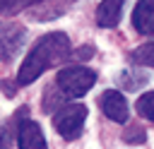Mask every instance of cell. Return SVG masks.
I'll use <instances>...</instances> for the list:
<instances>
[{
  "mask_svg": "<svg viewBox=\"0 0 154 149\" xmlns=\"http://www.w3.org/2000/svg\"><path fill=\"white\" fill-rule=\"evenodd\" d=\"M70 38L67 34L63 31H51L46 36H41L34 48L26 53L24 62L19 65V72H17V84L19 87H26L31 82H36L48 67L63 62L70 58Z\"/></svg>",
  "mask_w": 154,
  "mask_h": 149,
  "instance_id": "obj_1",
  "label": "cell"
},
{
  "mask_svg": "<svg viewBox=\"0 0 154 149\" xmlns=\"http://www.w3.org/2000/svg\"><path fill=\"white\" fill-rule=\"evenodd\" d=\"M96 82V72L89 70V67H82V65H72V67H65L55 74V79L51 82V87L46 89L43 94V108L46 111H53L55 106H65L63 101H70V99H79L84 96Z\"/></svg>",
  "mask_w": 154,
  "mask_h": 149,
  "instance_id": "obj_2",
  "label": "cell"
},
{
  "mask_svg": "<svg viewBox=\"0 0 154 149\" xmlns=\"http://www.w3.org/2000/svg\"><path fill=\"white\" fill-rule=\"evenodd\" d=\"M87 120V106L82 103H65L53 113V127L63 139H77L82 135Z\"/></svg>",
  "mask_w": 154,
  "mask_h": 149,
  "instance_id": "obj_3",
  "label": "cell"
},
{
  "mask_svg": "<svg viewBox=\"0 0 154 149\" xmlns=\"http://www.w3.org/2000/svg\"><path fill=\"white\" fill-rule=\"evenodd\" d=\"M99 106H101V111L106 113V118H111V120H116V123H125V120L130 118L128 101H125V96H123L120 91H116V89L103 91L101 99H99Z\"/></svg>",
  "mask_w": 154,
  "mask_h": 149,
  "instance_id": "obj_4",
  "label": "cell"
},
{
  "mask_svg": "<svg viewBox=\"0 0 154 149\" xmlns=\"http://www.w3.org/2000/svg\"><path fill=\"white\" fill-rule=\"evenodd\" d=\"M17 144H19V149H48L46 137H43L38 123H36V120H29V118L19 120V127H17Z\"/></svg>",
  "mask_w": 154,
  "mask_h": 149,
  "instance_id": "obj_5",
  "label": "cell"
},
{
  "mask_svg": "<svg viewBox=\"0 0 154 149\" xmlns=\"http://www.w3.org/2000/svg\"><path fill=\"white\" fill-rule=\"evenodd\" d=\"M132 26L144 36H154V2H137L132 10Z\"/></svg>",
  "mask_w": 154,
  "mask_h": 149,
  "instance_id": "obj_6",
  "label": "cell"
},
{
  "mask_svg": "<svg viewBox=\"0 0 154 149\" xmlns=\"http://www.w3.org/2000/svg\"><path fill=\"white\" fill-rule=\"evenodd\" d=\"M22 41H24V29L22 26H2L0 31V48H2V58L10 60L14 58V53L22 48Z\"/></svg>",
  "mask_w": 154,
  "mask_h": 149,
  "instance_id": "obj_7",
  "label": "cell"
},
{
  "mask_svg": "<svg viewBox=\"0 0 154 149\" xmlns=\"http://www.w3.org/2000/svg\"><path fill=\"white\" fill-rule=\"evenodd\" d=\"M120 12H123V2H118V0L99 2V7H96V24L103 26V29L116 26L118 19H120Z\"/></svg>",
  "mask_w": 154,
  "mask_h": 149,
  "instance_id": "obj_8",
  "label": "cell"
},
{
  "mask_svg": "<svg viewBox=\"0 0 154 149\" xmlns=\"http://www.w3.org/2000/svg\"><path fill=\"white\" fill-rule=\"evenodd\" d=\"M130 60L135 65H147V67H154V41L152 43H142L140 48H135L130 53Z\"/></svg>",
  "mask_w": 154,
  "mask_h": 149,
  "instance_id": "obj_9",
  "label": "cell"
},
{
  "mask_svg": "<svg viewBox=\"0 0 154 149\" xmlns=\"http://www.w3.org/2000/svg\"><path fill=\"white\" fill-rule=\"evenodd\" d=\"M118 82H120L125 89H140V87L147 82V74H144V72H137V70H125V72H120Z\"/></svg>",
  "mask_w": 154,
  "mask_h": 149,
  "instance_id": "obj_10",
  "label": "cell"
},
{
  "mask_svg": "<svg viewBox=\"0 0 154 149\" xmlns=\"http://www.w3.org/2000/svg\"><path fill=\"white\" fill-rule=\"evenodd\" d=\"M137 113L149 123H154V91H147L137 99Z\"/></svg>",
  "mask_w": 154,
  "mask_h": 149,
  "instance_id": "obj_11",
  "label": "cell"
},
{
  "mask_svg": "<svg viewBox=\"0 0 154 149\" xmlns=\"http://www.w3.org/2000/svg\"><path fill=\"white\" fill-rule=\"evenodd\" d=\"M123 139H125L128 144H144L147 132H144L140 125H128V127H125V132H123Z\"/></svg>",
  "mask_w": 154,
  "mask_h": 149,
  "instance_id": "obj_12",
  "label": "cell"
},
{
  "mask_svg": "<svg viewBox=\"0 0 154 149\" xmlns=\"http://www.w3.org/2000/svg\"><path fill=\"white\" fill-rule=\"evenodd\" d=\"M24 5H29V2H0V12L10 14V12H17V10H22Z\"/></svg>",
  "mask_w": 154,
  "mask_h": 149,
  "instance_id": "obj_13",
  "label": "cell"
},
{
  "mask_svg": "<svg viewBox=\"0 0 154 149\" xmlns=\"http://www.w3.org/2000/svg\"><path fill=\"white\" fill-rule=\"evenodd\" d=\"M79 55H82V58H89V55H91V46H84V48L79 50Z\"/></svg>",
  "mask_w": 154,
  "mask_h": 149,
  "instance_id": "obj_14",
  "label": "cell"
}]
</instances>
